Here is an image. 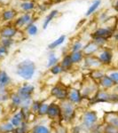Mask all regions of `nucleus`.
Listing matches in <instances>:
<instances>
[{
	"instance_id": "nucleus-1",
	"label": "nucleus",
	"mask_w": 118,
	"mask_h": 133,
	"mask_svg": "<svg viewBox=\"0 0 118 133\" xmlns=\"http://www.w3.org/2000/svg\"><path fill=\"white\" fill-rule=\"evenodd\" d=\"M99 124L98 113L91 109H84L81 115L80 123L82 131L84 133H91L93 130Z\"/></svg>"
},
{
	"instance_id": "nucleus-2",
	"label": "nucleus",
	"mask_w": 118,
	"mask_h": 133,
	"mask_svg": "<svg viewBox=\"0 0 118 133\" xmlns=\"http://www.w3.org/2000/svg\"><path fill=\"white\" fill-rule=\"evenodd\" d=\"M36 71V63L29 59H25L19 62L16 66L15 74L24 81H30Z\"/></svg>"
},
{
	"instance_id": "nucleus-3",
	"label": "nucleus",
	"mask_w": 118,
	"mask_h": 133,
	"mask_svg": "<svg viewBox=\"0 0 118 133\" xmlns=\"http://www.w3.org/2000/svg\"><path fill=\"white\" fill-rule=\"evenodd\" d=\"M59 103L61 109V122L65 124L72 123L76 118L77 107L68 99Z\"/></svg>"
},
{
	"instance_id": "nucleus-4",
	"label": "nucleus",
	"mask_w": 118,
	"mask_h": 133,
	"mask_svg": "<svg viewBox=\"0 0 118 133\" xmlns=\"http://www.w3.org/2000/svg\"><path fill=\"white\" fill-rule=\"evenodd\" d=\"M99 90H100V87H99L98 83L93 81L90 77L84 79V81L82 82V85H81L80 88L83 99L87 100H90L91 98H93Z\"/></svg>"
},
{
	"instance_id": "nucleus-5",
	"label": "nucleus",
	"mask_w": 118,
	"mask_h": 133,
	"mask_svg": "<svg viewBox=\"0 0 118 133\" xmlns=\"http://www.w3.org/2000/svg\"><path fill=\"white\" fill-rule=\"evenodd\" d=\"M68 90H69V87L65 86L61 83H58L57 84L51 87L50 91H49L50 97L53 98L57 102L67 100L68 96Z\"/></svg>"
},
{
	"instance_id": "nucleus-6",
	"label": "nucleus",
	"mask_w": 118,
	"mask_h": 133,
	"mask_svg": "<svg viewBox=\"0 0 118 133\" xmlns=\"http://www.w3.org/2000/svg\"><path fill=\"white\" fill-rule=\"evenodd\" d=\"M33 12H23L19 14L18 17L12 21V25L18 30H22L29 24L34 22Z\"/></svg>"
},
{
	"instance_id": "nucleus-7",
	"label": "nucleus",
	"mask_w": 118,
	"mask_h": 133,
	"mask_svg": "<svg viewBox=\"0 0 118 133\" xmlns=\"http://www.w3.org/2000/svg\"><path fill=\"white\" fill-rule=\"evenodd\" d=\"M46 118L51 123L61 122V109L60 103L57 101H51L49 105Z\"/></svg>"
},
{
	"instance_id": "nucleus-8",
	"label": "nucleus",
	"mask_w": 118,
	"mask_h": 133,
	"mask_svg": "<svg viewBox=\"0 0 118 133\" xmlns=\"http://www.w3.org/2000/svg\"><path fill=\"white\" fill-rule=\"evenodd\" d=\"M36 91L35 85L29 83H23L16 89V92L20 95L22 100L25 99H32Z\"/></svg>"
},
{
	"instance_id": "nucleus-9",
	"label": "nucleus",
	"mask_w": 118,
	"mask_h": 133,
	"mask_svg": "<svg viewBox=\"0 0 118 133\" xmlns=\"http://www.w3.org/2000/svg\"><path fill=\"white\" fill-rule=\"evenodd\" d=\"M112 102V93H109L106 90L100 89L95 96L89 100L90 105H95L98 103H109Z\"/></svg>"
},
{
	"instance_id": "nucleus-10",
	"label": "nucleus",
	"mask_w": 118,
	"mask_h": 133,
	"mask_svg": "<svg viewBox=\"0 0 118 133\" xmlns=\"http://www.w3.org/2000/svg\"><path fill=\"white\" fill-rule=\"evenodd\" d=\"M83 64V68L85 69H88L89 71L93 69H98V68H101L103 66L102 63L99 59L97 55H91V56L84 57Z\"/></svg>"
},
{
	"instance_id": "nucleus-11",
	"label": "nucleus",
	"mask_w": 118,
	"mask_h": 133,
	"mask_svg": "<svg viewBox=\"0 0 118 133\" xmlns=\"http://www.w3.org/2000/svg\"><path fill=\"white\" fill-rule=\"evenodd\" d=\"M68 100L70 101L72 104L76 105V107H78L79 105H81L83 101V98L81 93V91L79 89L74 87H69L68 90Z\"/></svg>"
},
{
	"instance_id": "nucleus-12",
	"label": "nucleus",
	"mask_w": 118,
	"mask_h": 133,
	"mask_svg": "<svg viewBox=\"0 0 118 133\" xmlns=\"http://www.w3.org/2000/svg\"><path fill=\"white\" fill-rule=\"evenodd\" d=\"M96 55H97V57L99 58V59L100 61L103 66H108L112 63L113 52L109 49L101 48Z\"/></svg>"
},
{
	"instance_id": "nucleus-13",
	"label": "nucleus",
	"mask_w": 118,
	"mask_h": 133,
	"mask_svg": "<svg viewBox=\"0 0 118 133\" xmlns=\"http://www.w3.org/2000/svg\"><path fill=\"white\" fill-rule=\"evenodd\" d=\"M18 31V29H16L14 27L12 23L11 25L6 24L5 26L1 27V29H0V38H12V39H14Z\"/></svg>"
},
{
	"instance_id": "nucleus-14",
	"label": "nucleus",
	"mask_w": 118,
	"mask_h": 133,
	"mask_svg": "<svg viewBox=\"0 0 118 133\" xmlns=\"http://www.w3.org/2000/svg\"><path fill=\"white\" fill-rule=\"evenodd\" d=\"M9 121L14 128H17V127H19V126H21V124L26 121L25 115H24V114H23L22 110H21V108L16 110L15 112L10 116Z\"/></svg>"
},
{
	"instance_id": "nucleus-15",
	"label": "nucleus",
	"mask_w": 118,
	"mask_h": 133,
	"mask_svg": "<svg viewBox=\"0 0 118 133\" xmlns=\"http://www.w3.org/2000/svg\"><path fill=\"white\" fill-rule=\"evenodd\" d=\"M100 49L101 48L96 43H94L91 40V41H89L83 45L82 51L83 55H84V57H86V56H91V55H96Z\"/></svg>"
},
{
	"instance_id": "nucleus-16",
	"label": "nucleus",
	"mask_w": 118,
	"mask_h": 133,
	"mask_svg": "<svg viewBox=\"0 0 118 133\" xmlns=\"http://www.w3.org/2000/svg\"><path fill=\"white\" fill-rule=\"evenodd\" d=\"M18 15L19 12L16 9H14V8H6V9L2 11L1 20L6 23L11 22V21H14L15 20Z\"/></svg>"
},
{
	"instance_id": "nucleus-17",
	"label": "nucleus",
	"mask_w": 118,
	"mask_h": 133,
	"mask_svg": "<svg viewBox=\"0 0 118 133\" xmlns=\"http://www.w3.org/2000/svg\"><path fill=\"white\" fill-rule=\"evenodd\" d=\"M114 29H110L108 27L106 28H97V29L91 33V36H98V37H102L105 39H108L114 35Z\"/></svg>"
},
{
	"instance_id": "nucleus-18",
	"label": "nucleus",
	"mask_w": 118,
	"mask_h": 133,
	"mask_svg": "<svg viewBox=\"0 0 118 133\" xmlns=\"http://www.w3.org/2000/svg\"><path fill=\"white\" fill-rule=\"evenodd\" d=\"M29 133H53L51 126L43 123H36L31 125Z\"/></svg>"
},
{
	"instance_id": "nucleus-19",
	"label": "nucleus",
	"mask_w": 118,
	"mask_h": 133,
	"mask_svg": "<svg viewBox=\"0 0 118 133\" xmlns=\"http://www.w3.org/2000/svg\"><path fill=\"white\" fill-rule=\"evenodd\" d=\"M19 8L22 12H33V11L37 8V3L35 0L21 1L19 4Z\"/></svg>"
},
{
	"instance_id": "nucleus-20",
	"label": "nucleus",
	"mask_w": 118,
	"mask_h": 133,
	"mask_svg": "<svg viewBox=\"0 0 118 133\" xmlns=\"http://www.w3.org/2000/svg\"><path fill=\"white\" fill-rule=\"evenodd\" d=\"M104 123L110 124L118 130V112H107L104 115Z\"/></svg>"
},
{
	"instance_id": "nucleus-21",
	"label": "nucleus",
	"mask_w": 118,
	"mask_h": 133,
	"mask_svg": "<svg viewBox=\"0 0 118 133\" xmlns=\"http://www.w3.org/2000/svg\"><path fill=\"white\" fill-rule=\"evenodd\" d=\"M60 64H61V66H62V68H63L64 73H70V71L73 69V68H74V66H75L72 62L71 58H70L69 52L63 55L61 61H60Z\"/></svg>"
},
{
	"instance_id": "nucleus-22",
	"label": "nucleus",
	"mask_w": 118,
	"mask_h": 133,
	"mask_svg": "<svg viewBox=\"0 0 118 133\" xmlns=\"http://www.w3.org/2000/svg\"><path fill=\"white\" fill-rule=\"evenodd\" d=\"M12 84V78L7 72L0 69V89H9Z\"/></svg>"
},
{
	"instance_id": "nucleus-23",
	"label": "nucleus",
	"mask_w": 118,
	"mask_h": 133,
	"mask_svg": "<svg viewBox=\"0 0 118 133\" xmlns=\"http://www.w3.org/2000/svg\"><path fill=\"white\" fill-rule=\"evenodd\" d=\"M98 84H99V87H100V89L106 90V91H108V90L111 89V88H113L115 85V83H114L113 81L111 80V78L107 74L105 75V76H103L100 81H99Z\"/></svg>"
},
{
	"instance_id": "nucleus-24",
	"label": "nucleus",
	"mask_w": 118,
	"mask_h": 133,
	"mask_svg": "<svg viewBox=\"0 0 118 133\" xmlns=\"http://www.w3.org/2000/svg\"><path fill=\"white\" fill-rule=\"evenodd\" d=\"M51 128L53 133H69V129L67 127V124L62 122L51 123Z\"/></svg>"
},
{
	"instance_id": "nucleus-25",
	"label": "nucleus",
	"mask_w": 118,
	"mask_h": 133,
	"mask_svg": "<svg viewBox=\"0 0 118 133\" xmlns=\"http://www.w3.org/2000/svg\"><path fill=\"white\" fill-rule=\"evenodd\" d=\"M10 106L14 109H20L22 104V99L16 91H12L10 95Z\"/></svg>"
},
{
	"instance_id": "nucleus-26",
	"label": "nucleus",
	"mask_w": 118,
	"mask_h": 133,
	"mask_svg": "<svg viewBox=\"0 0 118 133\" xmlns=\"http://www.w3.org/2000/svg\"><path fill=\"white\" fill-rule=\"evenodd\" d=\"M59 14H60L59 10L53 9V10H51L48 14H47L46 17L44 18V21H43V25H42L43 29H44V30H45L47 28L49 27L50 23H51L53 20H54V19L56 18V17H57L58 15H59Z\"/></svg>"
},
{
	"instance_id": "nucleus-27",
	"label": "nucleus",
	"mask_w": 118,
	"mask_h": 133,
	"mask_svg": "<svg viewBox=\"0 0 118 133\" xmlns=\"http://www.w3.org/2000/svg\"><path fill=\"white\" fill-rule=\"evenodd\" d=\"M66 38H67V36H66V35L60 36L59 37L56 38L55 40H53V42H51L50 44L47 45V49H48L49 51H55L58 47L61 46L62 44L65 43Z\"/></svg>"
},
{
	"instance_id": "nucleus-28",
	"label": "nucleus",
	"mask_w": 118,
	"mask_h": 133,
	"mask_svg": "<svg viewBox=\"0 0 118 133\" xmlns=\"http://www.w3.org/2000/svg\"><path fill=\"white\" fill-rule=\"evenodd\" d=\"M50 103L51 102H49V99L41 100L39 109H38L37 114H36V116L38 118H46L47 111H48V108H49Z\"/></svg>"
},
{
	"instance_id": "nucleus-29",
	"label": "nucleus",
	"mask_w": 118,
	"mask_h": 133,
	"mask_svg": "<svg viewBox=\"0 0 118 133\" xmlns=\"http://www.w3.org/2000/svg\"><path fill=\"white\" fill-rule=\"evenodd\" d=\"M15 128L12 126L10 121L0 120V133H14Z\"/></svg>"
},
{
	"instance_id": "nucleus-30",
	"label": "nucleus",
	"mask_w": 118,
	"mask_h": 133,
	"mask_svg": "<svg viewBox=\"0 0 118 133\" xmlns=\"http://www.w3.org/2000/svg\"><path fill=\"white\" fill-rule=\"evenodd\" d=\"M70 58L72 59V62L75 66L76 65H80L81 63H83V59H84V55H83V51H74V52H69Z\"/></svg>"
},
{
	"instance_id": "nucleus-31",
	"label": "nucleus",
	"mask_w": 118,
	"mask_h": 133,
	"mask_svg": "<svg viewBox=\"0 0 118 133\" xmlns=\"http://www.w3.org/2000/svg\"><path fill=\"white\" fill-rule=\"evenodd\" d=\"M58 63H60L59 58L57 57V55L54 51H51L50 52L48 53V56H47L46 68L49 69V68H51V66H53Z\"/></svg>"
},
{
	"instance_id": "nucleus-32",
	"label": "nucleus",
	"mask_w": 118,
	"mask_h": 133,
	"mask_svg": "<svg viewBox=\"0 0 118 133\" xmlns=\"http://www.w3.org/2000/svg\"><path fill=\"white\" fill-rule=\"evenodd\" d=\"M105 75H106V73H105L104 70H102L101 68L93 69V70H91V71L89 72L90 78L93 79V81H95V82H97V83L105 76Z\"/></svg>"
},
{
	"instance_id": "nucleus-33",
	"label": "nucleus",
	"mask_w": 118,
	"mask_h": 133,
	"mask_svg": "<svg viewBox=\"0 0 118 133\" xmlns=\"http://www.w3.org/2000/svg\"><path fill=\"white\" fill-rule=\"evenodd\" d=\"M100 5H101V0H93V3L91 4V5H90L89 8L87 9L85 16L89 17V16H91L93 14H95V12L99 9V7H100Z\"/></svg>"
},
{
	"instance_id": "nucleus-34",
	"label": "nucleus",
	"mask_w": 118,
	"mask_h": 133,
	"mask_svg": "<svg viewBox=\"0 0 118 133\" xmlns=\"http://www.w3.org/2000/svg\"><path fill=\"white\" fill-rule=\"evenodd\" d=\"M25 34L29 36H35L38 34V28L35 23H30L24 29Z\"/></svg>"
},
{
	"instance_id": "nucleus-35",
	"label": "nucleus",
	"mask_w": 118,
	"mask_h": 133,
	"mask_svg": "<svg viewBox=\"0 0 118 133\" xmlns=\"http://www.w3.org/2000/svg\"><path fill=\"white\" fill-rule=\"evenodd\" d=\"M11 92L9 89H0V104L4 105L6 102L10 101Z\"/></svg>"
},
{
	"instance_id": "nucleus-36",
	"label": "nucleus",
	"mask_w": 118,
	"mask_h": 133,
	"mask_svg": "<svg viewBox=\"0 0 118 133\" xmlns=\"http://www.w3.org/2000/svg\"><path fill=\"white\" fill-rule=\"evenodd\" d=\"M49 73H50L51 76H61L62 74L64 73L63 68L61 66V64L58 63L56 65H54L53 66H51V68H49Z\"/></svg>"
},
{
	"instance_id": "nucleus-37",
	"label": "nucleus",
	"mask_w": 118,
	"mask_h": 133,
	"mask_svg": "<svg viewBox=\"0 0 118 133\" xmlns=\"http://www.w3.org/2000/svg\"><path fill=\"white\" fill-rule=\"evenodd\" d=\"M30 125H31V123L25 121L21 126L15 128L14 133H29V130H30V128H31Z\"/></svg>"
},
{
	"instance_id": "nucleus-38",
	"label": "nucleus",
	"mask_w": 118,
	"mask_h": 133,
	"mask_svg": "<svg viewBox=\"0 0 118 133\" xmlns=\"http://www.w3.org/2000/svg\"><path fill=\"white\" fill-rule=\"evenodd\" d=\"M84 44H83L82 41L80 40H76L72 43L69 48V52H74V51H80L83 50V47Z\"/></svg>"
},
{
	"instance_id": "nucleus-39",
	"label": "nucleus",
	"mask_w": 118,
	"mask_h": 133,
	"mask_svg": "<svg viewBox=\"0 0 118 133\" xmlns=\"http://www.w3.org/2000/svg\"><path fill=\"white\" fill-rule=\"evenodd\" d=\"M14 42H15L14 39H12V38H0V45L5 47L7 49H10L14 45Z\"/></svg>"
},
{
	"instance_id": "nucleus-40",
	"label": "nucleus",
	"mask_w": 118,
	"mask_h": 133,
	"mask_svg": "<svg viewBox=\"0 0 118 133\" xmlns=\"http://www.w3.org/2000/svg\"><path fill=\"white\" fill-rule=\"evenodd\" d=\"M91 40L96 43L100 48H103L105 46V44H107L108 42V39H105V38H102V37H98V36H91Z\"/></svg>"
},
{
	"instance_id": "nucleus-41",
	"label": "nucleus",
	"mask_w": 118,
	"mask_h": 133,
	"mask_svg": "<svg viewBox=\"0 0 118 133\" xmlns=\"http://www.w3.org/2000/svg\"><path fill=\"white\" fill-rule=\"evenodd\" d=\"M103 133H118V130L110 124H106L103 126Z\"/></svg>"
},
{
	"instance_id": "nucleus-42",
	"label": "nucleus",
	"mask_w": 118,
	"mask_h": 133,
	"mask_svg": "<svg viewBox=\"0 0 118 133\" xmlns=\"http://www.w3.org/2000/svg\"><path fill=\"white\" fill-rule=\"evenodd\" d=\"M40 103H41V100H37V99H34L33 102H32V105L30 107V111L31 113L35 114L36 115L37 114V111L39 109V107H40Z\"/></svg>"
},
{
	"instance_id": "nucleus-43",
	"label": "nucleus",
	"mask_w": 118,
	"mask_h": 133,
	"mask_svg": "<svg viewBox=\"0 0 118 133\" xmlns=\"http://www.w3.org/2000/svg\"><path fill=\"white\" fill-rule=\"evenodd\" d=\"M108 76L110 77L111 80L115 83V85L118 84V71H112L111 73H109Z\"/></svg>"
},
{
	"instance_id": "nucleus-44",
	"label": "nucleus",
	"mask_w": 118,
	"mask_h": 133,
	"mask_svg": "<svg viewBox=\"0 0 118 133\" xmlns=\"http://www.w3.org/2000/svg\"><path fill=\"white\" fill-rule=\"evenodd\" d=\"M8 54H9V49L0 45V59L5 58Z\"/></svg>"
},
{
	"instance_id": "nucleus-45",
	"label": "nucleus",
	"mask_w": 118,
	"mask_h": 133,
	"mask_svg": "<svg viewBox=\"0 0 118 133\" xmlns=\"http://www.w3.org/2000/svg\"><path fill=\"white\" fill-rule=\"evenodd\" d=\"M82 129H81V126L79 125H75L70 129L69 133H82Z\"/></svg>"
},
{
	"instance_id": "nucleus-46",
	"label": "nucleus",
	"mask_w": 118,
	"mask_h": 133,
	"mask_svg": "<svg viewBox=\"0 0 118 133\" xmlns=\"http://www.w3.org/2000/svg\"><path fill=\"white\" fill-rule=\"evenodd\" d=\"M113 36H114V39L118 43V32H116V33H114Z\"/></svg>"
},
{
	"instance_id": "nucleus-47",
	"label": "nucleus",
	"mask_w": 118,
	"mask_h": 133,
	"mask_svg": "<svg viewBox=\"0 0 118 133\" xmlns=\"http://www.w3.org/2000/svg\"><path fill=\"white\" fill-rule=\"evenodd\" d=\"M3 112H4V105L0 104V115L3 114Z\"/></svg>"
},
{
	"instance_id": "nucleus-48",
	"label": "nucleus",
	"mask_w": 118,
	"mask_h": 133,
	"mask_svg": "<svg viewBox=\"0 0 118 133\" xmlns=\"http://www.w3.org/2000/svg\"><path fill=\"white\" fill-rule=\"evenodd\" d=\"M51 2H53V3H60V2H61L62 0H50Z\"/></svg>"
},
{
	"instance_id": "nucleus-49",
	"label": "nucleus",
	"mask_w": 118,
	"mask_h": 133,
	"mask_svg": "<svg viewBox=\"0 0 118 133\" xmlns=\"http://www.w3.org/2000/svg\"><path fill=\"white\" fill-rule=\"evenodd\" d=\"M115 7L118 10V0H116V1H115Z\"/></svg>"
},
{
	"instance_id": "nucleus-50",
	"label": "nucleus",
	"mask_w": 118,
	"mask_h": 133,
	"mask_svg": "<svg viewBox=\"0 0 118 133\" xmlns=\"http://www.w3.org/2000/svg\"><path fill=\"white\" fill-rule=\"evenodd\" d=\"M5 0H0V3H2V2H4Z\"/></svg>"
},
{
	"instance_id": "nucleus-51",
	"label": "nucleus",
	"mask_w": 118,
	"mask_h": 133,
	"mask_svg": "<svg viewBox=\"0 0 118 133\" xmlns=\"http://www.w3.org/2000/svg\"><path fill=\"white\" fill-rule=\"evenodd\" d=\"M21 1H29V0H21Z\"/></svg>"
},
{
	"instance_id": "nucleus-52",
	"label": "nucleus",
	"mask_w": 118,
	"mask_h": 133,
	"mask_svg": "<svg viewBox=\"0 0 118 133\" xmlns=\"http://www.w3.org/2000/svg\"><path fill=\"white\" fill-rule=\"evenodd\" d=\"M117 91H118V84H117Z\"/></svg>"
},
{
	"instance_id": "nucleus-53",
	"label": "nucleus",
	"mask_w": 118,
	"mask_h": 133,
	"mask_svg": "<svg viewBox=\"0 0 118 133\" xmlns=\"http://www.w3.org/2000/svg\"><path fill=\"white\" fill-rule=\"evenodd\" d=\"M117 49H118V44H117Z\"/></svg>"
}]
</instances>
